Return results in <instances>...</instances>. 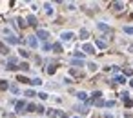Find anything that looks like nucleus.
<instances>
[{
  "mask_svg": "<svg viewBox=\"0 0 133 118\" xmlns=\"http://www.w3.org/2000/svg\"><path fill=\"white\" fill-rule=\"evenodd\" d=\"M48 36H49V33H48V31H44V29H38V31H36V38H40V40H48Z\"/></svg>",
  "mask_w": 133,
  "mask_h": 118,
  "instance_id": "1",
  "label": "nucleus"
},
{
  "mask_svg": "<svg viewBox=\"0 0 133 118\" xmlns=\"http://www.w3.org/2000/svg\"><path fill=\"white\" fill-rule=\"evenodd\" d=\"M73 36H75V35H73V33H71V31H64V33H62V35H60V38H62L64 42H67V40H71V38H73Z\"/></svg>",
  "mask_w": 133,
  "mask_h": 118,
  "instance_id": "2",
  "label": "nucleus"
},
{
  "mask_svg": "<svg viewBox=\"0 0 133 118\" xmlns=\"http://www.w3.org/2000/svg\"><path fill=\"white\" fill-rule=\"evenodd\" d=\"M82 51H84V53H88V55H91V53H95V47L91 45V44H84Z\"/></svg>",
  "mask_w": 133,
  "mask_h": 118,
  "instance_id": "3",
  "label": "nucleus"
},
{
  "mask_svg": "<svg viewBox=\"0 0 133 118\" xmlns=\"http://www.w3.org/2000/svg\"><path fill=\"white\" fill-rule=\"evenodd\" d=\"M26 105H27V103H26L24 100H18V102H17V111H18V113L24 111V107H26Z\"/></svg>",
  "mask_w": 133,
  "mask_h": 118,
  "instance_id": "4",
  "label": "nucleus"
},
{
  "mask_svg": "<svg viewBox=\"0 0 133 118\" xmlns=\"http://www.w3.org/2000/svg\"><path fill=\"white\" fill-rule=\"evenodd\" d=\"M6 42L7 44H18L20 38H17V36H6Z\"/></svg>",
  "mask_w": 133,
  "mask_h": 118,
  "instance_id": "5",
  "label": "nucleus"
},
{
  "mask_svg": "<svg viewBox=\"0 0 133 118\" xmlns=\"http://www.w3.org/2000/svg\"><path fill=\"white\" fill-rule=\"evenodd\" d=\"M27 42H29L31 47H36V45H38V40H36V36H29V38H27Z\"/></svg>",
  "mask_w": 133,
  "mask_h": 118,
  "instance_id": "6",
  "label": "nucleus"
},
{
  "mask_svg": "<svg viewBox=\"0 0 133 118\" xmlns=\"http://www.w3.org/2000/svg\"><path fill=\"white\" fill-rule=\"evenodd\" d=\"M77 98L82 100V102H86V100H88V94H86L84 91H80V93H77Z\"/></svg>",
  "mask_w": 133,
  "mask_h": 118,
  "instance_id": "7",
  "label": "nucleus"
},
{
  "mask_svg": "<svg viewBox=\"0 0 133 118\" xmlns=\"http://www.w3.org/2000/svg\"><path fill=\"white\" fill-rule=\"evenodd\" d=\"M113 80H115L117 84H124V82H126V76H122V74H117V76L113 78Z\"/></svg>",
  "mask_w": 133,
  "mask_h": 118,
  "instance_id": "8",
  "label": "nucleus"
},
{
  "mask_svg": "<svg viewBox=\"0 0 133 118\" xmlns=\"http://www.w3.org/2000/svg\"><path fill=\"white\" fill-rule=\"evenodd\" d=\"M113 7H115L117 11H120V9H124V4H122V2H115V4H113Z\"/></svg>",
  "mask_w": 133,
  "mask_h": 118,
  "instance_id": "9",
  "label": "nucleus"
},
{
  "mask_svg": "<svg viewBox=\"0 0 133 118\" xmlns=\"http://www.w3.org/2000/svg\"><path fill=\"white\" fill-rule=\"evenodd\" d=\"M51 47H53V51H55V53H60V51H62V45H60V44H53Z\"/></svg>",
  "mask_w": 133,
  "mask_h": 118,
  "instance_id": "10",
  "label": "nucleus"
},
{
  "mask_svg": "<svg viewBox=\"0 0 133 118\" xmlns=\"http://www.w3.org/2000/svg\"><path fill=\"white\" fill-rule=\"evenodd\" d=\"M95 44H97V47H100V49H104V47H106V42H104V40H97Z\"/></svg>",
  "mask_w": 133,
  "mask_h": 118,
  "instance_id": "11",
  "label": "nucleus"
},
{
  "mask_svg": "<svg viewBox=\"0 0 133 118\" xmlns=\"http://www.w3.org/2000/svg\"><path fill=\"white\" fill-rule=\"evenodd\" d=\"M24 111H36V105H33V103H27Z\"/></svg>",
  "mask_w": 133,
  "mask_h": 118,
  "instance_id": "12",
  "label": "nucleus"
},
{
  "mask_svg": "<svg viewBox=\"0 0 133 118\" xmlns=\"http://www.w3.org/2000/svg\"><path fill=\"white\" fill-rule=\"evenodd\" d=\"M46 13H48V15H51V13H53V7H51V4H46Z\"/></svg>",
  "mask_w": 133,
  "mask_h": 118,
  "instance_id": "13",
  "label": "nucleus"
},
{
  "mask_svg": "<svg viewBox=\"0 0 133 118\" xmlns=\"http://www.w3.org/2000/svg\"><path fill=\"white\" fill-rule=\"evenodd\" d=\"M124 33H128V35H133V26H126V27H124Z\"/></svg>",
  "mask_w": 133,
  "mask_h": 118,
  "instance_id": "14",
  "label": "nucleus"
},
{
  "mask_svg": "<svg viewBox=\"0 0 133 118\" xmlns=\"http://www.w3.org/2000/svg\"><path fill=\"white\" fill-rule=\"evenodd\" d=\"M99 29H100V31H109V27L106 26V24H102V22H100V24H99Z\"/></svg>",
  "mask_w": 133,
  "mask_h": 118,
  "instance_id": "15",
  "label": "nucleus"
},
{
  "mask_svg": "<svg viewBox=\"0 0 133 118\" xmlns=\"http://www.w3.org/2000/svg\"><path fill=\"white\" fill-rule=\"evenodd\" d=\"M0 51H2L4 55H7V53H9V49H7V47L4 45V44H2V42H0Z\"/></svg>",
  "mask_w": 133,
  "mask_h": 118,
  "instance_id": "16",
  "label": "nucleus"
},
{
  "mask_svg": "<svg viewBox=\"0 0 133 118\" xmlns=\"http://www.w3.org/2000/svg\"><path fill=\"white\" fill-rule=\"evenodd\" d=\"M27 22H29V24H31V26H35V24H36V18L29 15V16H27Z\"/></svg>",
  "mask_w": 133,
  "mask_h": 118,
  "instance_id": "17",
  "label": "nucleus"
},
{
  "mask_svg": "<svg viewBox=\"0 0 133 118\" xmlns=\"http://www.w3.org/2000/svg\"><path fill=\"white\" fill-rule=\"evenodd\" d=\"M75 58H77V60H82V58H84V53H80V51H77V53H75Z\"/></svg>",
  "mask_w": 133,
  "mask_h": 118,
  "instance_id": "18",
  "label": "nucleus"
},
{
  "mask_svg": "<svg viewBox=\"0 0 133 118\" xmlns=\"http://www.w3.org/2000/svg\"><path fill=\"white\" fill-rule=\"evenodd\" d=\"M93 103H95V105H99V107H102V105H106V102H104V100H95Z\"/></svg>",
  "mask_w": 133,
  "mask_h": 118,
  "instance_id": "19",
  "label": "nucleus"
},
{
  "mask_svg": "<svg viewBox=\"0 0 133 118\" xmlns=\"http://www.w3.org/2000/svg\"><path fill=\"white\" fill-rule=\"evenodd\" d=\"M9 87V84L7 82H4V80H2V82H0V89H7Z\"/></svg>",
  "mask_w": 133,
  "mask_h": 118,
  "instance_id": "20",
  "label": "nucleus"
},
{
  "mask_svg": "<svg viewBox=\"0 0 133 118\" xmlns=\"http://www.w3.org/2000/svg\"><path fill=\"white\" fill-rule=\"evenodd\" d=\"M18 67H20L22 71H27V69H29V65H27V64L24 62V64H20V65H18Z\"/></svg>",
  "mask_w": 133,
  "mask_h": 118,
  "instance_id": "21",
  "label": "nucleus"
},
{
  "mask_svg": "<svg viewBox=\"0 0 133 118\" xmlns=\"http://www.w3.org/2000/svg\"><path fill=\"white\" fill-rule=\"evenodd\" d=\"M124 103H126V107H131L133 105V102L130 100V98H124Z\"/></svg>",
  "mask_w": 133,
  "mask_h": 118,
  "instance_id": "22",
  "label": "nucleus"
},
{
  "mask_svg": "<svg viewBox=\"0 0 133 118\" xmlns=\"http://www.w3.org/2000/svg\"><path fill=\"white\" fill-rule=\"evenodd\" d=\"M31 84H33V86H40V84H42V80H38V78H35V80H31Z\"/></svg>",
  "mask_w": 133,
  "mask_h": 118,
  "instance_id": "23",
  "label": "nucleus"
},
{
  "mask_svg": "<svg viewBox=\"0 0 133 118\" xmlns=\"http://www.w3.org/2000/svg\"><path fill=\"white\" fill-rule=\"evenodd\" d=\"M80 38H88V31H86V29L80 31Z\"/></svg>",
  "mask_w": 133,
  "mask_h": 118,
  "instance_id": "24",
  "label": "nucleus"
},
{
  "mask_svg": "<svg viewBox=\"0 0 133 118\" xmlns=\"http://www.w3.org/2000/svg\"><path fill=\"white\" fill-rule=\"evenodd\" d=\"M26 94H27V96H35V91H33V89H27V91H26Z\"/></svg>",
  "mask_w": 133,
  "mask_h": 118,
  "instance_id": "25",
  "label": "nucleus"
},
{
  "mask_svg": "<svg viewBox=\"0 0 133 118\" xmlns=\"http://www.w3.org/2000/svg\"><path fill=\"white\" fill-rule=\"evenodd\" d=\"M71 64H73V65H84V62H82V60H73Z\"/></svg>",
  "mask_w": 133,
  "mask_h": 118,
  "instance_id": "26",
  "label": "nucleus"
},
{
  "mask_svg": "<svg viewBox=\"0 0 133 118\" xmlns=\"http://www.w3.org/2000/svg\"><path fill=\"white\" fill-rule=\"evenodd\" d=\"M9 89H11L15 94H18V87H17V86H9Z\"/></svg>",
  "mask_w": 133,
  "mask_h": 118,
  "instance_id": "27",
  "label": "nucleus"
},
{
  "mask_svg": "<svg viewBox=\"0 0 133 118\" xmlns=\"http://www.w3.org/2000/svg\"><path fill=\"white\" fill-rule=\"evenodd\" d=\"M27 55H29V53H27V51H24V49H20V56H24V58H27Z\"/></svg>",
  "mask_w": 133,
  "mask_h": 118,
  "instance_id": "28",
  "label": "nucleus"
},
{
  "mask_svg": "<svg viewBox=\"0 0 133 118\" xmlns=\"http://www.w3.org/2000/svg\"><path fill=\"white\" fill-rule=\"evenodd\" d=\"M38 96L42 98V100H46V98H48V94H46V93H38Z\"/></svg>",
  "mask_w": 133,
  "mask_h": 118,
  "instance_id": "29",
  "label": "nucleus"
},
{
  "mask_svg": "<svg viewBox=\"0 0 133 118\" xmlns=\"http://www.w3.org/2000/svg\"><path fill=\"white\" fill-rule=\"evenodd\" d=\"M97 69V64H89V71H95Z\"/></svg>",
  "mask_w": 133,
  "mask_h": 118,
  "instance_id": "30",
  "label": "nucleus"
},
{
  "mask_svg": "<svg viewBox=\"0 0 133 118\" xmlns=\"http://www.w3.org/2000/svg\"><path fill=\"white\" fill-rule=\"evenodd\" d=\"M17 80H20V82H29V80H27V78H26V76H18V78H17Z\"/></svg>",
  "mask_w": 133,
  "mask_h": 118,
  "instance_id": "31",
  "label": "nucleus"
},
{
  "mask_svg": "<svg viewBox=\"0 0 133 118\" xmlns=\"http://www.w3.org/2000/svg\"><path fill=\"white\" fill-rule=\"evenodd\" d=\"M124 74H128V76H130V74H133V71H131V69H124Z\"/></svg>",
  "mask_w": 133,
  "mask_h": 118,
  "instance_id": "32",
  "label": "nucleus"
},
{
  "mask_svg": "<svg viewBox=\"0 0 133 118\" xmlns=\"http://www.w3.org/2000/svg\"><path fill=\"white\" fill-rule=\"evenodd\" d=\"M48 73H49V74H53V73H55V67H53V65H51V67H48Z\"/></svg>",
  "mask_w": 133,
  "mask_h": 118,
  "instance_id": "33",
  "label": "nucleus"
},
{
  "mask_svg": "<svg viewBox=\"0 0 133 118\" xmlns=\"http://www.w3.org/2000/svg\"><path fill=\"white\" fill-rule=\"evenodd\" d=\"M130 84H131V87H133V80H131V82H130Z\"/></svg>",
  "mask_w": 133,
  "mask_h": 118,
  "instance_id": "34",
  "label": "nucleus"
}]
</instances>
